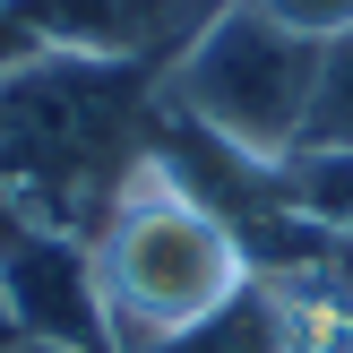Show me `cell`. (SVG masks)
Instances as JSON below:
<instances>
[{
    "label": "cell",
    "instance_id": "30bf717a",
    "mask_svg": "<svg viewBox=\"0 0 353 353\" xmlns=\"http://www.w3.org/2000/svg\"><path fill=\"white\" fill-rule=\"evenodd\" d=\"M26 336H17V319H9V302H0V353H17Z\"/></svg>",
    "mask_w": 353,
    "mask_h": 353
},
{
    "label": "cell",
    "instance_id": "5b68a950",
    "mask_svg": "<svg viewBox=\"0 0 353 353\" xmlns=\"http://www.w3.org/2000/svg\"><path fill=\"white\" fill-rule=\"evenodd\" d=\"M0 302H9L26 345H69V353H112L103 327V293H95V250L69 233H26L0 241Z\"/></svg>",
    "mask_w": 353,
    "mask_h": 353
},
{
    "label": "cell",
    "instance_id": "8992f818",
    "mask_svg": "<svg viewBox=\"0 0 353 353\" xmlns=\"http://www.w3.org/2000/svg\"><path fill=\"white\" fill-rule=\"evenodd\" d=\"M155 353H302V327H293L285 285L250 276L216 319H199L190 336H172V345H155Z\"/></svg>",
    "mask_w": 353,
    "mask_h": 353
},
{
    "label": "cell",
    "instance_id": "277c9868",
    "mask_svg": "<svg viewBox=\"0 0 353 353\" xmlns=\"http://www.w3.org/2000/svg\"><path fill=\"white\" fill-rule=\"evenodd\" d=\"M43 52H86V61L155 69L164 78L233 0H0Z\"/></svg>",
    "mask_w": 353,
    "mask_h": 353
},
{
    "label": "cell",
    "instance_id": "ba28073f",
    "mask_svg": "<svg viewBox=\"0 0 353 353\" xmlns=\"http://www.w3.org/2000/svg\"><path fill=\"white\" fill-rule=\"evenodd\" d=\"M259 9H276L293 34H310V43H336V34H353V0H259Z\"/></svg>",
    "mask_w": 353,
    "mask_h": 353
},
{
    "label": "cell",
    "instance_id": "8fae6325",
    "mask_svg": "<svg viewBox=\"0 0 353 353\" xmlns=\"http://www.w3.org/2000/svg\"><path fill=\"white\" fill-rule=\"evenodd\" d=\"M17 353H69V345H17Z\"/></svg>",
    "mask_w": 353,
    "mask_h": 353
},
{
    "label": "cell",
    "instance_id": "52a82bcc",
    "mask_svg": "<svg viewBox=\"0 0 353 353\" xmlns=\"http://www.w3.org/2000/svg\"><path fill=\"white\" fill-rule=\"evenodd\" d=\"M302 147H353V34L327 43L319 103H310V138H302Z\"/></svg>",
    "mask_w": 353,
    "mask_h": 353
},
{
    "label": "cell",
    "instance_id": "9c48e42d",
    "mask_svg": "<svg viewBox=\"0 0 353 353\" xmlns=\"http://www.w3.org/2000/svg\"><path fill=\"white\" fill-rule=\"evenodd\" d=\"M26 52H43V43H34V34L17 26L9 9H0V69H17V61H26Z\"/></svg>",
    "mask_w": 353,
    "mask_h": 353
},
{
    "label": "cell",
    "instance_id": "3957f363",
    "mask_svg": "<svg viewBox=\"0 0 353 353\" xmlns=\"http://www.w3.org/2000/svg\"><path fill=\"white\" fill-rule=\"evenodd\" d=\"M319 69H327V43L293 34L285 17L259 9V0H233L199 43L164 69L155 95H164L172 112H190L199 130H216L224 147L259 155V164H285L310 138Z\"/></svg>",
    "mask_w": 353,
    "mask_h": 353
},
{
    "label": "cell",
    "instance_id": "7a4b0ae2",
    "mask_svg": "<svg viewBox=\"0 0 353 353\" xmlns=\"http://www.w3.org/2000/svg\"><path fill=\"white\" fill-rule=\"evenodd\" d=\"M86 250H95V293H103L112 353H155V345L190 336L259 276L241 233L216 207H199L155 155L130 164L112 216H103V233Z\"/></svg>",
    "mask_w": 353,
    "mask_h": 353
},
{
    "label": "cell",
    "instance_id": "6da1fadb",
    "mask_svg": "<svg viewBox=\"0 0 353 353\" xmlns=\"http://www.w3.org/2000/svg\"><path fill=\"white\" fill-rule=\"evenodd\" d=\"M155 86V69L86 52H26L0 69V199L43 233L95 241L130 164L147 155Z\"/></svg>",
    "mask_w": 353,
    "mask_h": 353
}]
</instances>
